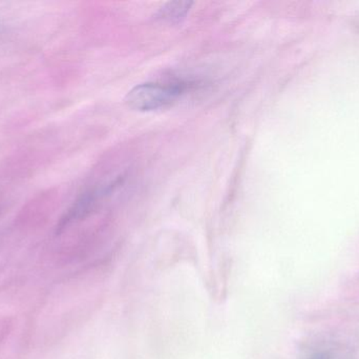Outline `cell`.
<instances>
[{"label": "cell", "instance_id": "obj_1", "mask_svg": "<svg viewBox=\"0 0 359 359\" xmlns=\"http://www.w3.org/2000/svg\"><path fill=\"white\" fill-rule=\"evenodd\" d=\"M178 86H163L143 84L135 86L126 96V103L135 111L147 112L160 109L172 103L179 96Z\"/></svg>", "mask_w": 359, "mask_h": 359}, {"label": "cell", "instance_id": "obj_2", "mask_svg": "<svg viewBox=\"0 0 359 359\" xmlns=\"http://www.w3.org/2000/svg\"><path fill=\"white\" fill-rule=\"evenodd\" d=\"M191 4L192 2L190 1L170 2L160 10L158 17L162 20L170 21V22L181 20L187 14Z\"/></svg>", "mask_w": 359, "mask_h": 359}, {"label": "cell", "instance_id": "obj_3", "mask_svg": "<svg viewBox=\"0 0 359 359\" xmlns=\"http://www.w3.org/2000/svg\"><path fill=\"white\" fill-rule=\"evenodd\" d=\"M304 359H334L330 352L324 351V350H318L308 354Z\"/></svg>", "mask_w": 359, "mask_h": 359}]
</instances>
